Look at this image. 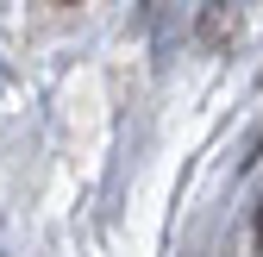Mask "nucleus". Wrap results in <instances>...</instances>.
Segmentation results:
<instances>
[{
  "mask_svg": "<svg viewBox=\"0 0 263 257\" xmlns=\"http://www.w3.org/2000/svg\"><path fill=\"white\" fill-rule=\"evenodd\" d=\"M226 38H238V13L226 7V0H213L201 13V44H226Z\"/></svg>",
  "mask_w": 263,
  "mask_h": 257,
  "instance_id": "1",
  "label": "nucleus"
},
{
  "mask_svg": "<svg viewBox=\"0 0 263 257\" xmlns=\"http://www.w3.org/2000/svg\"><path fill=\"white\" fill-rule=\"evenodd\" d=\"M251 238H257V251H263V201H257V213H251Z\"/></svg>",
  "mask_w": 263,
  "mask_h": 257,
  "instance_id": "2",
  "label": "nucleus"
},
{
  "mask_svg": "<svg viewBox=\"0 0 263 257\" xmlns=\"http://www.w3.org/2000/svg\"><path fill=\"white\" fill-rule=\"evenodd\" d=\"M50 7H82V0H50Z\"/></svg>",
  "mask_w": 263,
  "mask_h": 257,
  "instance_id": "3",
  "label": "nucleus"
}]
</instances>
